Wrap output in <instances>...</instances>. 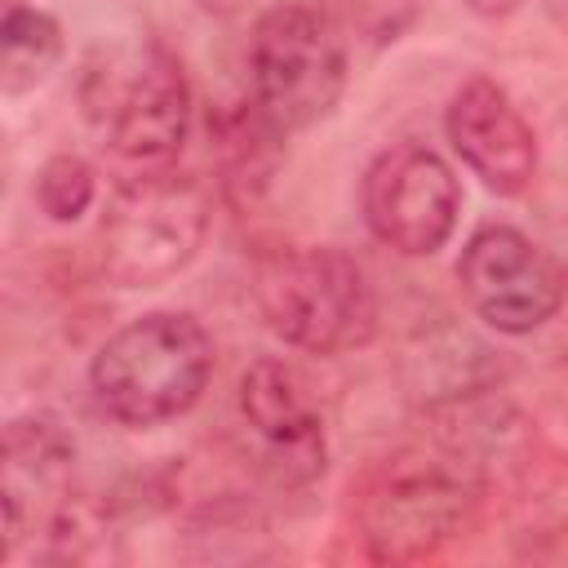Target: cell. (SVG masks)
I'll use <instances>...</instances> for the list:
<instances>
[{
  "label": "cell",
  "instance_id": "1",
  "mask_svg": "<svg viewBox=\"0 0 568 568\" xmlns=\"http://www.w3.org/2000/svg\"><path fill=\"white\" fill-rule=\"evenodd\" d=\"M488 493L444 448H399L351 488L355 532L377 564H417L466 537Z\"/></svg>",
  "mask_w": 568,
  "mask_h": 568
},
{
  "label": "cell",
  "instance_id": "2",
  "mask_svg": "<svg viewBox=\"0 0 568 568\" xmlns=\"http://www.w3.org/2000/svg\"><path fill=\"white\" fill-rule=\"evenodd\" d=\"M213 373V342L186 311H146L115 328L93 364L89 386L120 426H160L195 408Z\"/></svg>",
  "mask_w": 568,
  "mask_h": 568
},
{
  "label": "cell",
  "instance_id": "3",
  "mask_svg": "<svg viewBox=\"0 0 568 568\" xmlns=\"http://www.w3.org/2000/svg\"><path fill=\"white\" fill-rule=\"evenodd\" d=\"M257 311L284 346L306 355L359 351L377 333V293L364 266L333 244L266 257L257 271Z\"/></svg>",
  "mask_w": 568,
  "mask_h": 568
},
{
  "label": "cell",
  "instance_id": "4",
  "mask_svg": "<svg viewBox=\"0 0 568 568\" xmlns=\"http://www.w3.org/2000/svg\"><path fill=\"white\" fill-rule=\"evenodd\" d=\"M351 75L346 31L315 0L271 4L248 40V98L288 138L320 124Z\"/></svg>",
  "mask_w": 568,
  "mask_h": 568
},
{
  "label": "cell",
  "instance_id": "5",
  "mask_svg": "<svg viewBox=\"0 0 568 568\" xmlns=\"http://www.w3.org/2000/svg\"><path fill=\"white\" fill-rule=\"evenodd\" d=\"M209 231V191L191 173H129L98 222V266L120 288H155L191 266Z\"/></svg>",
  "mask_w": 568,
  "mask_h": 568
},
{
  "label": "cell",
  "instance_id": "6",
  "mask_svg": "<svg viewBox=\"0 0 568 568\" xmlns=\"http://www.w3.org/2000/svg\"><path fill=\"white\" fill-rule=\"evenodd\" d=\"M430 444L462 462L484 493H528L559 475L550 439L497 386L426 399Z\"/></svg>",
  "mask_w": 568,
  "mask_h": 568
},
{
  "label": "cell",
  "instance_id": "7",
  "mask_svg": "<svg viewBox=\"0 0 568 568\" xmlns=\"http://www.w3.org/2000/svg\"><path fill=\"white\" fill-rule=\"evenodd\" d=\"M359 209L386 248L404 257H430L457 231L462 186L444 155L422 142H399L364 169Z\"/></svg>",
  "mask_w": 568,
  "mask_h": 568
},
{
  "label": "cell",
  "instance_id": "8",
  "mask_svg": "<svg viewBox=\"0 0 568 568\" xmlns=\"http://www.w3.org/2000/svg\"><path fill=\"white\" fill-rule=\"evenodd\" d=\"M457 284L470 311L506 337L541 328L568 302L564 266L515 226H479L457 257Z\"/></svg>",
  "mask_w": 568,
  "mask_h": 568
},
{
  "label": "cell",
  "instance_id": "9",
  "mask_svg": "<svg viewBox=\"0 0 568 568\" xmlns=\"http://www.w3.org/2000/svg\"><path fill=\"white\" fill-rule=\"evenodd\" d=\"M102 129H106V151L129 173L173 169L191 133V84L182 62L164 44H151L146 53H138L124 80L106 89Z\"/></svg>",
  "mask_w": 568,
  "mask_h": 568
},
{
  "label": "cell",
  "instance_id": "10",
  "mask_svg": "<svg viewBox=\"0 0 568 568\" xmlns=\"http://www.w3.org/2000/svg\"><path fill=\"white\" fill-rule=\"evenodd\" d=\"M240 417L244 430L253 435L266 470L280 484H311L324 475L328 439H324V417L302 382V373L284 359H253L240 377Z\"/></svg>",
  "mask_w": 568,
  "mask_h": 568
},
{
  "label": "cell",
  "instance_id": "11",
  "mask_svg": "<svg viewBox=\"0 0 568 568\" xmlns=\"http://www.w3.org/2000/svg\"><path fill=\"white\" fill-rule=\"evenodd\" d=\"M444 133L457 160L493 195H519L537 173V133L515 106V98L488 75H470L448 98Z\"/></svg>",
  "mask_w": 568,
  "mask_h": 568
},
{
  "label": "cell",
  "instance_id": "12",
  "mask_svg": "<svg viewBox=\"0 0 568 568\" xmlns=\"http://www.w3.org/2000/svg\"><path fill=\"white\" fill-rule=\"evenodd\" d=\"M75 439L49 413H22L4 426V555L44 532L71 501Z\"/></svg>",
  "mask_w": 568,
  "mask_h": 568
},
{
  "label": "cell",
  "instance_id": "13",
  "mask_svg": "<svg viewBox=\"0 0 568 568\" xmlns=\"http://www.w3.org/2000/svg\"><path fill=\"white\" fill-rule=\"evenodd\" d=\"M280 142L284 133L257 111V102H240L235 111L217 115L213 129V151L222 160V186L231 195H253L271 182L275 160H280Z\"/></svg>",
  "mask_w": 568,
  "mask_h": 568
},
{
  "label": "cell",
  "instance_id": "14",
  "mask_svg": "<svg viewBox=\"0 0 568 568\" xmlns=\"http://www.w3.org/2000/svg\"><path fill=\"white\" fill-rule=\"evenodd\" d=\"M62 58V27L44 9L9 4L0 22V84L9 98L36 89Z\"/></svg>",
  "mask_w": 568,
  "mask_h": 568
},
{
  "label": "cell",
  "instance_id": "15",
  "mask_svg": "<svg viewBox=\"0 0 568 568\" xmlns=\"http://www.w3.org/2000/svg\"><path fill=\"white\" fill-rule=\"evenodd\" d=\"M98 195V178L80 155H53L36 173V204L49 222H75L89 213Z\"/></svg>",
  "mask_w": 568,
  "mask_h": 568
},
{
  "label": "cell",
  "instance_id": "16",
  "mask_svg": "<svg viewBox=\"0 0 568 568\" xmlns=\"http://www.w3.org/2000/svg\"><path fill=\"white\" fill-rule=\"evenodd\" d=\"M333 13L346 36H355L368 49H386L413 27L417 0H342V9Z\"/></svg>",
  "mask_w": 568,
  "mask_h": 568
},
{
  "label": "cell",
  "instance_id": "17",
  "mask_svg": "<svg viewBox=\"0 0 568 568\" xmlns=\"http://www.w3.org/2000/svg\"><path fill=\"white\" fill-rule=\"evenodd\" d=\"M479 18H506V13H515L519 9V0H466Z\"/></svg>",
  "mask_w": 568,
  "mask_h": 568
},
{
  "label": "cell",
  "instance_id": "18",
  "mask_svg": "<svg viewBox=\"0 0 568 568\" xmlns=\"http://www.w3.org/2000/svg\"><path fill=\"white\" fill-rule=\"evenodd\" d=\"M555 386H559V399L568 408V342L559 346V359H555Z\"/></svg>",
  "mask_w": 568,
  "mask_h": 568
},
{
  "label": "cell",
  "instance_id": "19",
  "mask_svg": "<svg viewBox=\"0 0 568 568\" xmlns=\"http://www.w3.org/2000/svg\"><path fill=\"white\" fill-rule=\"evenodd\" d=\"M564 288H568V266H564Z\"/></svg>",
  "mask_w": 568,
  "mask_h": 568
},
{
  "label": "cell",
  "instance_id": "20",
  "mask_svg": "<svg viewBox=\"0 0 568 568\" xmlns=\"http://www.w3.org/2000/svg\"><path fill=\"white\" fill-rule=\"evenodd\" d=\"M209 4H213V0H209ZM226 4H231V0H226Z\"/></svg>",
  "mask_w": 568,
  "mask_h": 568
}]
</instances>
